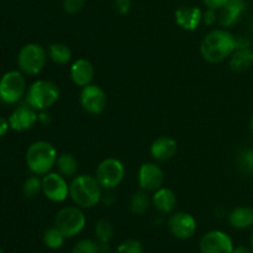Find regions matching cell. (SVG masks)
<instances>
[{"mask_svg": "<svg viewBox=\"0 0 253 253\" xmlns=\"http://www.w3.org/2000/svg\"><path fill=\"white\" fill-rule=\"evenodd\" d=\"M236 49V36L226 29H214L208 32L200 43V54L207 62L221 63L230 58Z\"/></svg>", "mask_w": 253, "mask_h": 253, "instance_id": "1", "label": "cell"}, {"mask_svg": "<svg viewBox=\"0 0 253 253\" xmlns=\"http://www.w3.org/2000/svg\"><path fill=\"white\" fill-rule=\"evenodd\" d=\"M101 190L103 188L95 175L79 174L72 178V182L69 183V198L74 205L82 209H89L98 205L103 197Z\"/></svg>", "mask_w": 253, "mask_h": 253, "instance_id": "2", "label": "cell"}, {"mask_svg": "<svg viewBox=\"0 0 253 253\" xmlns=\"http://www.w3.org/2000/svg\"><path fill=\"white\" fill-rule=\"evenodd\" d=\"M25 158L32 174L44 175L56 167L58 153L56 147L48 141H36L27 148Z\"/></svg>", "mask_w": 253, "mask_h": 253, "instance_id": "3", "label": "cell"}, {"mask_svg": "<svg viewBox=\"0 0 253 253\" xmlns=\"http://www.w3.org/2000/svg\"><path fill=\"white\" fill-rule=\"evenodd\" d=\"M61 89L54 82L39 79L26 91V104L36 111L48 110L59 100Z\"/></svg>", "mask_w": 253, "mask_h": 253, "instance_id": "4", "label": "cell"}, {"mask_svg": "<svg viewBox=\"0 0 253 253\" xmlns=\"http://www.w3.org/2000/svg\"><path fill=\"white\" fill-rule=\"evenodd\" d=\"M48 53L43 46L39 43H27L19 51L17 66L20 71L27 76H37L43 71Z\"/></svg>", "mask_w": 253, "mask_h": 253, "instance_id": "5", "label": "cell"}, {"mask_svg": "<svg viewBox=\"0 0 253 253\" xmlns=\"http://www.w3.org/2000/svg\"><path fill=\"white\" fill-rule=\"evenodd\" d=\"M85 215L79 207H66L54 216V226L66 237H74L85 227Z\"/></svg>", "mask_w": 253, "mask_h": 253, "instance_id": "6", "label": "cell"}, {"mask_svg": "<svg viewBox=\"0 0 253 253\" xmlns=\"http://www.w3.org/2000/svg\"><path fill=\"white\" fill-rule=\"evenodd\" d=\"M125 177V166L120 160L108 157L101 161L95 170V178L105 190L118 188Z\"/></svg>", "mask_w": 253, "mask_h": 253, "instance_id": "7", "label": "cell"}, {"mask_svg": "<svg viewBox=\"0 0 253 253\" xmlns=\"http://www.w3.org/2000/svg\"><path fill=\"white\" fill-rule=\"evenodd\" d=\"M26 94V79L21 71L6 72L0 78V100L16 104Z\"/></svg>", "mask_w": 253, "mask_h": 253, "instance_id": "8", "label": "cell"}, {"mask_svg": "<svg viewBox=\"0 0 253 253\" xmlns=\"http://www.w3.org/2000/svg\"><path fill=\"white\" fill-rule=\"evenodd\" d=\"M79 103L83 110L88 114L99 115L105 110L106 104H108V95L100 85L89 84L81 89Z\"/></svg>", "mask_w": 253, "mask_h": 253, "instance_id": "9", "label": "cell"}, {"mask_svg": "<svg viewBox=\"0 0 253 253\" xmlns=\"http://www.w3.org/2000/svg\"><path fill=\"white\" fill-rule=\"evenodd\" d=\"M42 193L52 203H63L69 197L67 178L58 172H49L42 175Z\"/></svg>", "mask_w": 253, "mask_h": 253, "instance_id": "10", "label": "cell"}, {"mask_svg": "<svg viewBox=\"0 0 253 253\" xmlns=\"http://www.w3.org/2000/svg\"><path fill=\"white\" fill-rule=\"evenodd\" d=\"M137 182L140 189L145 192H156L161 187H163L165 173L157 163L146 162L138 168Z\"/></svg>", "mask_w": 253, "mask_h": 253, "instance_id": "11", "label": "cell"}, {"mask_svg": "<svg viewBox=\"0 0 253 253\" xmlns=\"http://www.w3.org/2000/svg\"><path fill=\"white\" fill-rule=\"evenodd\" d=\"M199 247L202 253H232L235 249L231 237L219 230L207 232L200 239Z\"/></svg>", "mask_w": 253, "mask_h": 253, "instance_id": "12", "label": "cell"}, {"mask_svg": "<svg viewBox=\"0 0 253 253\" xmlns=\"http://www.w3.org/2000/svg\"><path fill=\"white\" fill-rule=\"evenodd\" d=\"M170 234L179 240H188L197 231V220L189 212H174L168 220Z\"/></svg>", "mask_w": 253, "mask_h": 253, "instance_id": "13", "label": "cell"}, {"mask_svg": "<svg viewBox=\"0 0 253 253\" xmlns=\"http://www.w3.org/2000/svg\"><path fill=\"white\" fill-rule=\"evenodd\" d=\"M37 121H39V114L27 104L15 109L9 118L10 128L19 132L31 130L36 125Z\"/></svg>", "mask_w": 253, "mask_h": 253, "instance_id": "14", "label": "cell"}, {"mask_svg": "<svg viewBox=\"0 0 253 253\" xmlns=\"http://www.w3.org/2000/svg\"><path fill=\"white\" fill-rule=\"evenodd\" d=\"M94 66L86 58H78L69 67V77L72 82L79 88L91 84L94 79Z\"/></svg>", "mask_w": 253, "mask_h": 253, "instance_id": "15", "label": "cell"}, {"mask_svg": "<svg viewBox=\"0 0 253 253\" xmlns=\"http://www.w3.org/2000/svg\"><path fill=\"white\" fill-rule=\"evenodd\" d=\"M178 151V143L170 136H160L152 142L150 153L157 162H166L175 156Z\"/></svg>", "mask_w": 253, "mask_h": 253, "instance_id": "16", "label": "cell"}, {"mask_svg": "<svg viewBox=\"0 0 253 253\" xmlns=\"http://www.w3.org/2000/svg\"><path fill=\"white\" fill-rule=\"evenodd\" d=\"M246 10V0H229L220 9L219 22L222 27L229 29L240 21Z\"/></svg>", "mask_w": 253, "mask_h": 253, "instance_id": "17", "label": "cell"}, {"mask_svg": "<svg viewBox=\"0 0 253 253\" xmlns=\"http://www.w3.org/2000/svg\"><path fill=\"white\" fill-rule=\"evenodd\" d=\"M175 22L185 31H195L203 22V11L197 6H182L175 11Z\"/></svg>", "mask_w": 253, "mask_h": 253, "instance_id": "18", "label": "cell"}, {"mask_svg": "<svg viewBox=\"0 0 253 253\" xmlns=\"http://www.w3.org/2000/svg\"><path fill=\"white\" fill-rule=\"evenodd\" d=\"M152 205L161 214H169L177 207V195L169 188L161 187L153 192Z\"/></svg>", "mask_w": 253, "mask_h": 253, "instance_id": "19", "label": "cell"}, {"mask_svg": "<svg viewBox=\"0 0 253 253\" xmlns=\"http://www.w3.org/2000/svg\"><path fill=\"white\" fill-rule=\"evenodd\" d=\"M229 66L231 71L236 73L249 71L253 67V51L251 47L235 49L229 58Z\"/></svg>", "mask_w": 253, "mask_h": 253, "instance_id": "20", "label": "cell"}, {"mask_svg": "<svg viewBox=\"0 0 253 253\" xmlns=\"http://www.w3.org/2000/svg\"><path fill=\"white\" fill-rule=\"evenodd\" d=\"M229 224L234 229L245 230L253 226V208L242 205L237 207L229 214Z\"/></svg>", "mask_w": 253, "mask_h": 253, "instance_id": "21", "label": "cell"}, {"mask_svg": "<svg viewBox=\"0 0 253 253\" xmlns=\"http://www.w3.org/2000/svg\"><path fill=\"white\" fill-rule=\"evenodd\" d=\"M56 168L57 172L63 175V177H66L67 179L68 178H74L77 175V173H78V160L72 153H61V155H58V158H57Z\"/></svg>", "mask_w": 253, "mask_h": 253, "instance_id": "22", "label": "cell"}, {"mask_svg": "<svg viewBox=\"0 0 253 253\" xmlns=\"http://www.w3.org/2000/svg\"><path fill=\"white\" fill-rule=\"evenodd\" d=\"M47 53L48 58L58 66H66L72 61V49L69 48L68 44L62 42H54L49 44Z\"/></svg>", "mask_w": 253, "mask_h": 253, "instance_id": "23", "label": "cell"}, {"mask_svg": "<svg viewBox=\"0 0 253 253\" xmlns=\"http://www.w3.org/2000/svg\"><path fill=\"white\" fill-rule=\"evenodd\" d=\"M152 204V198H150L148 192L141 189L136 192L130 200V210L136 215L145 214L148 210L150 205Z\"/></svg>", "mask_w": 253, "mask_h": 253, "instance_id": "24", "label": "cell"}, {"mask_svg": "<svg viewBox=\"0 0 253 253\" xmlns=\"http://www.w3.org/2000/svg\"><path fill=\"white\" fill-rule=\"evenodd\" d=\"M64 239H66V236L56 226L47 229L43 232V244L51 250L61 249L64 244Z\"/></svg>", "mask_w": 253, "mask_h": 253, "instance_id": "25", "label": "cell"}, {"mask_svg": "<svg viewBox=\"0 0 253 253\" xmlns=\"http://www.w3.org/2000/svg\"><path fill=\"white\" fill-rule=\"evenodd\" d=\"M22 192H24L25 197L29 199L37 197L42 192V178L36 174L27 178L22 185Z\"/></svg>", "mask_w": 253, "mask_h": 253, "instance_id": "26", "label": "cell"}, {"mask_svg": "<svg viewBox=\"0 0 253 253\" xmlns=\"http://www.w3.org/2000/svg\"><path fill=\"white\" fill-rule=\"evenodd\" d=\"M95 236L101 244H108L114 237L113 225L105 219H100L95 224Z\"/></svg>", "mask_w": 253, "mask_h": 253, "instance_id": "27", "label": "cell"}, {"mask_svg": "<svg viewBox=\"0 0 253 253\" xmlns=\"http://www.w3.org/2000/svg\"><path fill=\"white\" fill-rule=\"evenodd\" d=\"M116 253H143L142 244L137 240H126L119 245Z\"/></svg>", "mask_w": 253, "mask_h": 253, "instance_id": "28", "label": "cell"}, {"mask_svg": "<svg viewBox=\"0 0 253 253\" xmlns=\"http://www.w3.org/2000/svg\"><path fill=\"white\" fill-rule=\"evenodd\" d=\"M72 253H99V246L91 240H82L74 245Z\"/></svg>", "mask_w": 253, "mask_h": 253, "instance_id": "29", "label": "cell"}, {"mask_svg": "<svg viewBox=\"0 0 253 253\" xmlns=\"http://www.w3.org/2000/svg\"><path fill=\"white\" fill-rule=\"evenodd\" d=\"M86 0H63V10L64 12L69 15H76L83 10L85 6Z\"/></svg>", "mask_w": 253, "mask_h": 253, "instance_id": "30", "label": "cell"}, {"mask_svg": "<svg viewBox=\"0 0 253 253\" xmlns=\"http://www.w3.org/2000/svg\"><path fill=\"white\" fill-rule=\"evenodd\" d=\"M240 166L246 172H253V150H244L240 153Z\"/></svg>", "mask_w": 253, "mask_h": 253, "instance_id": "31", "label": "cell"}, {"mask_svg": "<svg viewBox=\"0 0 253 253\" xmlns=\"http://www.w3.org/2000/svg\"><path fill=\"white\" fill-rule=\"evenodd\" d=\"M131 6H132L131 0H114V7L120 15H127Z\"/></svg>", "mask_w": 253, "mask_h": 253, "instance_id": "32", "label": "cell"}, {"mask_svg": "<svg viewBox=\"0 0 253 253\" xmlns=\"http://www.w3.org/2000/svg\"><path fill=\"white\" fill-rule=\"evenodd\" d=\"M217 10L207 9V11L203 12V24L207 26H214L216 21L219 20V15L216 14Z\"/></svg>", "mask_w": 253, "mask_h": 253, "instance_id": "33", "label": "cell"}, {"mask_svg": "<svg viewBox=\"0 0 253 253\" xmlns=\"http://www.w3.org/2000/svg\"><path fill=\"white\" fill-rule=\"evenodd\" d=\"M205 4V6L208 9H212V10H220L222 6H225L229 0H203Z\"/></svg>", "mask_w": 253, "mask_h": 253, "instance_id": "34", "label": "cell"}, {"mask_svg": "<svg viewBox=\"0 0 253 253\" xmlns=\"http://www.w3.org/2000/svg\"><path fill=\"white\" fill-rule=\"evenodd\" d=\"M39 123H41L43 126H47L51 123V115H49L48 110L39 111Z\"/></svg>", "mask_w": 253, "mask_h": 253, "instance_id": "35", "label": "cell"}, {"mask_svg": "<svg viewBox=\"0 0 253 253\" xmlns=\"http://www.w3.org/2000/svg\"><path fill=\"white\" fill-rule=\"evenodd\" d=\"M10 128L9 119H5L2 116H0V136L6 135V132Z\"/></svg>", "mask_w": 253, "mask_h": 253, "instance_id": "36", "label": "cell"}, {"mask_svg": "<svg viewBox=\"0 0 253 253\" xmlns=\"http://www.w3.org/2000/svg\"><path fill=\"white\" fill-rule=\"evenodd\" d=\"M232 253H252L251 250L247 249L246 246H237L236 249H234V252Z\"/></svg>", "mask_w": 253, "mask_h": 253, "instance_id": "37", "label": "cell"}, {"mask_svg": "<svg viewBox=\"0 0 253 253\" xmlns=\"http://www.w3.org/2000/svg\"><path fill=\"white\" fill-rule=\"evenodd\" d=\"M250 127H251V130H252V132H253V115H252V118H251V121H250Z\"/></svg>", "mask_w": 253, "mask_h": 253, "instance_id": "38", "label": "cell"}, {"mask_svg": "<svg viewBox=\"0 0 253 253\" xmlns=\"http://www.w3.org/2000/svg\"><path fill=\"white\" fill-rule=\"evenodd\" d=\"M251 246H252V250H253V234H252V236H251Z\"/></svg>", "mask_w": 253, "mask_h": 253, "instance_id": "39", "label": "cell"}, {"mask_svg": "<svg viewBox=\"0 0 253 253\" xmlns=\"http://www.w3.org/2000/svg\"><path fill=\"white\" fill-rule=\"evenodd\" d=\"M0 253H2V252H1V249H0Z\"/></svg>", "mask_w": 253, "mask_h": 253, "instance_id": "40", "label": "cell"}]
</instances>
